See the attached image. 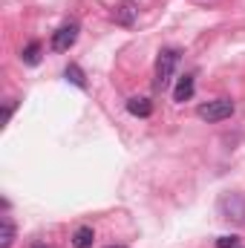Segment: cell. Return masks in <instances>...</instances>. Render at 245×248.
<instances>
[{"label": "cell", "mask_w": 245, "mask_h": 248, "mask_svg": "<svg viewBox=\"0 0 245 248\" xmlns=\"http://www.w3.org/2000/svg\"><path fill=\"white\" fill-rule=\"evenodd\" d=\"M35 248H46V246H35Z\"/></svg>", "instance_id": "obj_14"}, {"label": "cell", "mask_w": 245, "mask_h": 248, "mask_svg": "<svg viewBox=\"0 0 245 248\" xmlns=\"http://www.w3.org/2000/svg\"><path fill=\"white\" fill-rule=\"evenodd\" d=\"M216 248H240V243H237V237H219Z\"/></svg>", "instance_id": "obj_12"}, {"label": "cell", "mask_w": 245, "mask_h": 248, "mask_svg": "<svg viewBox=\"0 0 245 248\" xmlns=\"http://www.w3.org/2000/svg\"><path fill=\"white\" fill-rule=\"evenodd\" d=\"M136 17H138V9H136L133 3H119V6H113V20H116L119 26H133Z\"/></svg>", "instance_id": "obj_5"}, {"label": "cell", "mask_w": 245, "mask_h": 248, "mask_svg": "<svg viewBox=\"0 0 245 248\" xmlns=\"http://www.w3.org/2000/svg\"><path fill=\"white\" fill-rule=\"evenodd\" d=\"M92 240H95V231H92L90 225H81V228L72 234V246L75 248H90L92 246Z\"/></svg>", "instance_id": "obj_8"}, {"label": "cell", "mask_w": 245, "mask_h": 248, "mask_svg": "<svg viewBox=\"0 0 245 248\" xmlns=\"http://www.w3.org/2000/svg\"><path fill=\"white\" fill-rule=\"evenodd\" d=\"M193 90H196V81H193V75H182L179 81H176V87H173V101H190L193 98Z\"/></svg>", "instance_id": "obj_6"}, {"label": "cell", "mask_w": 245, "mask_h": 248, "mask_svg": "<svg viewBox=\"0 0 245 248\" xmlns=\"http://www.w3.org/2000/svg\"><path fill=\"white\" fill-rule=\"evenodd\" d=\"M20 61L29 63V66H35V63L41 61V44H38V41H32V44L20 52Z\"/></svg>", "instance_id": "obj_10"}, {"label": "cell", "mask_w": 245, "mask_h": 248, "mask_svg": "<svg viewBox=\"0 0 245 248\" xmlns=\"http://www.w3.org/2000/svg\"><path fill=\"white\" fill-rule=\"evenodd\" d=\"M0 225H3V234H0V248H12V243H15V222H12V217L6 214V217L0 219Z\"/></svg>", "instance_id": "obj_9"}, {"label": "cell", "mask_w": 245, "mask_h": 248, "mask_svg": "<svg viewBox=\"0 0 245 248\" xmlns=\"http://www.w3.org/2000/svg\"><path fill=\"white\" fill-rule=\"evenodd\" d=\"M127 113H130V116H138V119H150V116H153V104H150V98L133 95V98L127 101Z\"/></svg>", "instance_id": "obj_7"}, {"label": "cell", "mask_w": 245, "mask_h": 248, "mask_svg": "<svg viewBox=\"0 0 245 248\" xmlns=\"http://www.w3.org/2000/svg\"><path fill=\"white\" fill-rule=\"evenodd\" d=\"M63 75H66V81H72L75 87H81V90H87V81H84V72H81V69H78L75 63H69Z\"/></svg>", "instance_id": "obj_11"}, {"label": "cell", "mask_w": 245, "mask_h": 248, "mask_svg": "<svg viewBox=\"0 0 245 248\" xmlns=\"http://www.w3.org/2000/svg\"><path fill=\"white\" fill-rule=\"evenodd\" d=\"M234 101L231 98H214V101H205V104H199V110H196V116L202 119V122L208 124H216V122H225V119H231L234 116Z\"/></svg>", "instance_id": "obj_1"}, {"label": "cell", "mask_w": 245, "mask_h": 248, "mask_svg": "<svg viewBox=\"0 0 245 248\" xmlns=\"http://www.w3.org/2000/svg\"><path fill=\"white\" fill-rule=\"evenodd\" d=\"M110 248H122V246H110Z\"/></svg>", "instance_id": "obj_13"}, {"label": "cell", "mask_w": 245, "mask_h": 248, "mask_svg": "<svg viewBox=\"0 0 245 248\" xmlns=\"http://www.w3.org/2000/svg\"><path fill=\"white\" fill-rule=\"evenodd\" d=\"M176 63H179V49H162L159 58H156V87L165 90L176 72Z\"/></svg>", "instance_id": "obj_3"}, {"label": "cell", "mask_w": 245, "mask_h": 248, "mask_svg": "<svg viewBox=\"0 0 245 248\" xmlns=\"http://www.w3.org/2000/svg\"><path fill=\"white\" fill-rule=\"evenodd\" d=\"M219 214L228 222L245 225V193H222L219 196Z\"/></svg>", "instance_id": "obj_2"}, {"label": "cell", "mask_w": 245, "mask_h": 248, "mask_svg": "<svg viewBox=\"0 0 245 248\" xmlns=\"http://www.w3.org/2000/svg\"><path fill=\"white\" fill-rule=\"evenodd\" d=\"M78 32H81L78 23H63L61 29L52 35V49H55V52H66V49L78 41Z\"/></svg>", "instance_id": "obj_4"}]
</instances>
